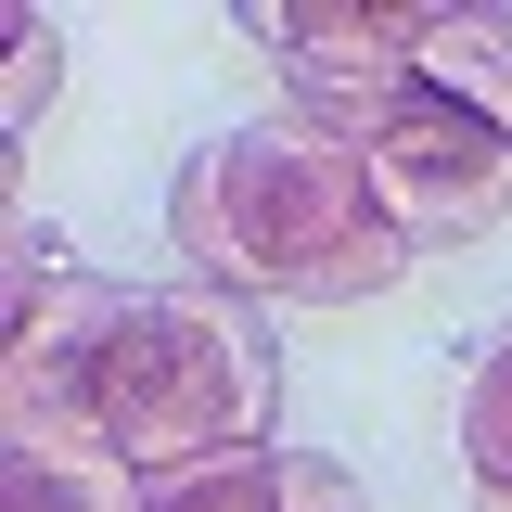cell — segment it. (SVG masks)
Wrapping results in <instances>:
<instances>
[{"label": "cell", "instance_id": "10", "mask_svg": "<svg viewBox=\"0 0 512 512\" xmlns=\"http://www.w3.org/2000/svg\"><path fill=\"white\" fill-rule=\"evenodd\" d=\"M64 90V26L52 13H13V77H0V141H26V128L52 116Z\"/></svg>", "mask_w": 512, "mask_h": 512}, {"label": "cell", "instance_id": "12", "mask_svg": "<svg viewBox=\"0 0 512 512\" xmlns=\"http://www.w3.org/2000/svg\"><path fill=\"white\" fill-rule=\"evenodd\" d=\"M282 500H295V512H359V474H346V461H308V448H282Z\"/></svg>", "mask_w": 512, "mask_h": 512}, {"label": "cell", "instance_id": "1", "mask_svg": "<svg viewBox=\"0 0 512 512\" xmlns=\"http://www.w3.org/2000/svg\"><path fill=\"white\" fill-rule=\"evenodd\" d=\"M167 231L180 256L218 282V295H244V308H359L384 295L410 244H397V218L372 205V167H359V141L320 116H256V128H218L205 154L180 167L167 192Z\"/></svg>", "mask_w": 512, "mask_h": 512}, {"label": "cell", "instance_id": "6", "mask_svg": "<svg viewBox=\"0 0 512 512\" xmlns=\"http://www.w3.org/2000/svg\"><path fill=\"white\" fill-rule=\"evenodd\" d=\"M410 77L436 90L448 116H474V128H500V141H512V13H487V0L410 13Z\"/></svg>", "mask_w": 512, "mask_h": 512}, {"label": "cell", "instance_id": "5", "mask_svg": "<svg viewBox=\"0 0 512 512\" xmlns=\"http://www.w3.org/2000/svg\"><path fill=\"white\" fill-rule=\"evenodd\" d=\"M103 346H116V282H90V269L13 320V346H0V448L103 436Z\"/></svg>", "mask_w": 512, "mask_h": 512}, {"label": "cell", "instance_id": "11", "mask_svg": "<svg viewBox=\"0 0 512 512\" xmlns=\"http://www.w3.org/2000/svg\"><path fill=\"white\" fill-rule=\"evenodd\" d=\"M64 282H77V244H64L52 218H26V205H13V256H0V295H13V320L39 308V295H64Z\"/></svg>", "mask_w": 512, "mask_h": 512}, {"label": "cell", "instance_id": "2", "mask_svg": "<svg viewBox=\"0 0 512 512\" xmlns=\"http://www.w3.org/2000/svg\"><path fill=\"white\" fill-rule=\"evenodd\" d=\"M269 410H282V346H269V320L244 295H218V282H141V295H116L103 436L141 474L269 448Z\"/></svg>", "mask_w": 512, "mask_h": 512}, {"label": "cell", "instance_id": "8", "mask_svg": "<svg viewBox=\"0 0 512 512\" xmlns=\"http://www.w3.org/2000/svg\"><path fill=\"white\" fill-rule=\"evenodd\" d=\"M461 487L474 500L512 487V320L474 346V372H461Z\"/></svg>", "mask_w": 512, "mask_h": 512}, {"label": "cell", "instance_id": "13", "mask_svg": "<svg viewBox=\"0 0 512 512\" xmlns=\"http://www.w3.org/2000/svg\"><path fill=\"white\" fill-rule=\"evenodd\" d=\"M474 512H512V487H487V500H474Z\"/></svg>", "mask_w": 512, "mask_h": 512}, {"label": "cell", "instance_id": "4", "mask_svg": "<svg viewBox=\"0 0 512 512\" xmlns=\"http://www.w3.org/2000/svg\"><path fill=\"white\" fill-rule=\"evenodd\" d=\"M231 26L282 52V77H295V116L346 128V141H372L384 116H410V103H423V77H410V13H320V0H244Z\"/></svg>", "mask_w": 512, "mask_h": 512}, {"label": "cell", "instance_id": "3", "mask_svg": "<svg viewBox=\"0 0 512 512\" xmlns=\"http://www.w3.org/2000/svg\"><path fill=\"white\" fill-rule=\"evenodd\" d=\"M359 167H372V205L397 218V244L436 256V244H474L487 218L512 205V141L474 116H448L436 90L410 103V116H384L372 141H359Z\"/></svg>", "mask_w": 512, "mask_h": 512}, {"label": "cell", "instance_id": "7", "mask_svg": "<svg viewBox=\"0 0 512 512\" xmlns=\"http://www.w3.org/2000/svg\"><path fill=\"white\" fill-rule=\"evenodd\" d=\"M154 474L116 436H52V448H0V512H141Z\"/></svg>", "mask_w": 512, "mask_h": 512}, {"label": "cell", "instance_id": "9", "mask_svg": "<svg viewBox=\"0 0 512 512\" xmlns=\"http://www.w3.org/2000/svg\"><path fill=\"white\" fill-rule=\"evenodd\" d=\"M141 512H295V500H282V448L180 461V474H154V500H141Z\"/></svg>", "mask_w": 512, "mask_h": 512}]
</instances>
